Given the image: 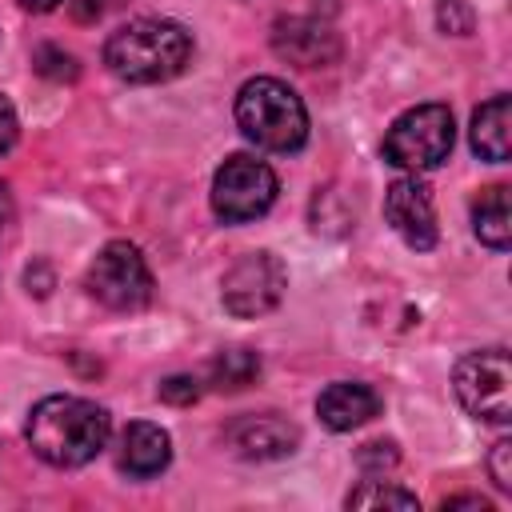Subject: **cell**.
Instances as JSON below:
<instances>
[{
  "label": "cell",
  "mask_w": 512,
  "mask_h": 512,
  "mask_svg": "<svg viewBox=\"0 0 512 512\" xmlns=\"http://www.w3.org/2000/svg\"><path fill=\"white\" fill-rule=\"evenodd\" d=\"M28 444L40 460L56 468H80L108 444L112 420L100 404L84 396H44L28 412Z\"/></svg>",
  "instance_id": "1"
},
{
  "label": "cell",
  "mask_w": 512,
  "mask_h": 512,
  "mask_svg": "<svg viewBox=\"0 0 512 512\" xmlns=\"http://www.w3.org/2000/svg\"><path fill=\"white\" fill-rule=\"evenodd\" d=\"M192 60V36L172 20H132L104 44V64L128 84H160L184 72Z\"/></svg>",
  "instance_id": "2"
},
{
  "label": "cell",
  "mask_w": 512,
  "mask_h": 512,
  "mask_svg": "<svg viewBox=\"0 0 512 512\" xmlns=\"http://www.w3.org/2000/svg\"><path fill=\"white\" fill-rule=\"evenodd\" d=\"M236 124L256 148H268V152H296L308 140L304 100L276 76H256L240 88Z\"/></svg>",
  "instance_id": "3"
},
{
  "label": "cell",
  "mask_w": 512,
  "mask_h": 512,
  "mask_svg": "<svg viewBox=\"0 0 512 512\" xmlns=\"http://www.w3.org/2000/svg\"><path fill=\"white\" fill-rule=\"evenodd\" d=\"M452 112L444 104H416L392 120L384 132V160L408 172H428L452 152Z\"/></svg>",
  "instance_id": "4"
},
{
  "label": "cell",
  "mask_w": 512,
  "mask_h": 512,
  "mask_svg": "<svg viewBox=\"0 0 512 512\" xmlns=\"http://www.w3.org/2000/svg\"><path fill=\"white\" fill-rule=\"evenodd\" d=\"M92 300H100L112 312H140L152 300V272L140 256L136 244L128 240H112L96 252V260L88 264L84 276Z\"/></svg>",
  "instance_id": "5"
},
{
  "label": "cell",
  "mask_w": 512,
  "mask_h": 512,
  "mask_svg": "<svg viewBox=\"0 0 512 512\" xmlns=\"http://www.w3.org/2000/svg\"><path fill=\"white\" fill-rule=\"evenodd\" d=\"M276 200V172L256 156H228L212 176V212L224 224L256 220Z\"/></svg>",
  "instance_id": "6"
},
{
  "label": "cell",
  "mask_w": 512,
  "mask_h": 512,
  "mask_svg": "<svg viewBox=\"0 0 512 512\" xmlns=\"http://www.w3.org/2000/svg\"><path fill=\"white\" fill-rule=\"evenodd\" d=\"M508 352L504 348H484V352H468L456 360L452 372V388L460 396V404L488 424H508L512 408H508Z\"/></svg>",
  "instance_id": "7"
},
{
  "label": "cell",
  "mask_w": 512,
  "mask_h": 512,
  "mask_svg": "<svg viewBox=\"0 0 512 512\" xmlns=\"http://www.w3.org/2000/svg\"><path fill=\"white\" fill-rule=\"evenodd\" d=\"M288 288V272L272 252H244L220 280V300L232 316L252 320L280 304Z\"/></svg>",
  "instance_id": "8"
},
{
  "label": "cell",
  "mask_w": 512,
  "mask_h": 512,
  "mask_svg": "<svg viewBox=\"0 0 512 512\" xmlns=\"http://www.w3.org/2000/svg\"><path fill=\"white\" fill-rule=\"evenodd\" d=\"M384 216L388 224L400 232V240L416 252H428L436 248V208H432V196L428 188L416 180V176H400L388 184L384 192Z\"/></svg>",
  "instance_id": "9"
},
{
  "label": "cell",
  "mask_w": 512,
  "mask_h": 512,
  "mask_svg": "<svg viewBox=\"0 0 512 512\" xmlns=\"http://www.w3.org/2000/svg\"><path fill=\"white\" fill-rule=\"evenodd\" d=\"M224 436L240 460H280V456H292L300 444V428L276 412L240 416L236 424H228Z\"/></svg>",
  "instance_id": "10"
},
{
  "label": "cell",
  "mask_w": 512,
  "mask_h": 512,
  "mask_svg": "<svg viewBox=\"0 0 512 512\" xmlns=\"http://www.w3.org/2000/svg\"><path fill=\"white\" fill-rule=\"evenodd\" d=\"M272 48H276V56L292 60L296 68H324V64H332L340 56L336 32L324 20H316V16H288V20H280L276 32H272Z\"/></svg>",
  "instance_id": "11"
},
{
  "label": "cell",
  "mask_w": 512,
  "mask_h": 512,
  "mask_svg": "<svg viewBox=\"0 0 512 512\" xmlns=\"http://www.w3.org/2000/svg\"><path fill=\"white\" fill-rule=\"evenodd\" d=\"M376 412H380V396H376V388L356 384V380L328 384V388L320 392V400H316V416H320L332 432H352V428L368 424Z\"/></svg>",
  "instance_id": "12"
},
{
  "label": "cell",
  "mask_w": 512,
  "mask_h": 512,
  "mask_svg": "<svg viewBox=\"0 0 512 512\" xmlns=\"http://www.w3.org/2000/svg\"><path fill=\"white\" fill-rule=\"evenodd\" d=\"M168 460H172V440H168V432L160 424L136 420V424L124 428V436H120V468L128 476H140V480L156 476V472L168 468Z\"/></svg>",
  "instance_id": "13"
},
{
  "label": "cell",
  "mask_w": 512,
  "mask_h": 512,
  "mask_svg": "<svg viewBox=\"0 0 512 512\" xmlns=\"http://www.w3.org/2000/svg\"><path fill=\"white\" fill-rule=\"evenodd\" d=\"M472 148L492 164L508 160V152H512V104H508V96H492L472 112Z\"/></svg>",
  "instance_id": "14"
},
{
  "label": "cell",
  "mask_w": 512,
  "mask_h": 512,
  "mask_svg": "<svg viewBox=\"0 0 512 512\" xmlns=\"http://www.w3.org/2000/svg\"><path fill=\"white\" fill-rule=\"evenodd\" d=\"M472 228L480 236V244L504 252L512 244V208H508V188L504 184H492L476 196L472 204Z\"/></svg>",
  "instance_id": "15"
},
{
  "label": "cell",
  "mask_w": 512,
  "mask_h": 512,
  "mask_svg": "<svg viewBox=\"0 0 512 512\" xmlns=\"http://www.w3.org/2000/svg\"><path fill=\"white\" fill-rule=\"evenodd\" d=\"M260 376V356L252 348H228L208 364V384L216 392H240Z\"/></svg>",
  "instance_id": "16"
},
{
  "label": "cell",
  "mask_w": 512,
  "mask_h": 512,
  "mask_svg": "<svg viewBox=\"0 0 512 512\" xmlns=\"http://www.w3.org/2000/svg\"><path fill=\"white\" fill-rule=\"evenodd\" d=\"M348 508H416V496L380 480H368L364 488L348 492Z\"/></svg>",
  "instance_id": "17"
},
{
  "label": "cell",
  "mask_w": 512,
  "mask_h": 512,
  "mask_svg": "<svg viewBox=\"0 0 512 512\" xmlns=\"http://www.w3.org/2000/svg\"><path fill=\"white\" fill-rule=\"evenodd\" d=\"M36 72L48 80H76V56L44 44V48H36Z\"/></svg>",
  "instance_id": "18"
},
{
  "label": "cell",
  "mask_w": 512,
  "mask_h": 512,
  "mask_svg": "<svg viewBox=\"0 0 512 512\" xmlns=\"http://www.w3.org/2000/svg\"><path fill=\"white\" fill-rule=\"evenodd\" d=\"M396 460H400V452H396V444H392V440H368V444L356 452V464H360L364 472L396 468Z\"/></svg>",
  "instance_id": "19"
},
{
  "label": "cell",
  "mask_w": 512,
  "mask_h": 512,
  "mask_svg": "<svg viewBox=\"0 0 512 512\" xmlns=\"http://www.w3.org/2000/svg\"><path fill=\"white\" fill-rule=\"evenodd\" d=\"M436 20H440V28L452 32V36H468V32H472V12L464 8V0H440V4H436Z\"/></svg>",
  "instance_id": "20"
},
{
  "label": "cell",
  "mask_w": 512,
  "mask_h": 512,
  "mask_svg": "<svg viewBox=\"0 0 512 512\" xmlns=\"http://www.w3.org/2000/svg\"><path fill=\"white\" fill-rule=\"evenodd\" d=\"M512 440H496L492 452H488V472H492V484L500 492H512Z\"/></svg>",
  "instance_id": "21"
},
{
  "label": "cell",
  "mask_w": 512,
  "mask_h": 512,
  "mask_svg": "<svg viewBox=\"0 0 512 512\" xmlns=\"http://www.w3.org/2000/svg\"><path fill=\"white\" fill-rule=\"evenodd\" d=\"M196 396H200V380L196 376H168L160 384V400H168V404H192Z\"/></svg>",
  "instance_id": "22"
},
{
  "label": "cell",
  "mask_w": 512,
  "mask_h": 512,
  "mask_svg": "<svg viewBox=\"0 0 512 512\" xmlns=\"http://www.w3.org/2000/svg\"><path fill=\"white\" fill-rule=\"evenodd\" d=\"M16 144V108L8 104V96H0V156Z\"/></svg>",
  "instance_id": "23"
},
{
  "label": "cell",
  "mask_w": 512,
  "mask_h": 512,
  "mask_svg": "<svg viewBox=\"0 0 512 512\" xmlns=\"http://www.w3.org/2000/svg\"><path fill=\"white\" fill-rule=\"evenodd\" d=\"M444 508H480V512H488V500H480V496H452V500H444Z\"/></svg>",
  "instance_id": "24"
},
{
  "label": "cell",
  "mask_w": 512,
  "mask_h": 512,
  "mask_svg": "<svg viewBox=\"0 0 512 512\" xmlns=\"http://www.w3.org/2000/svg\"><path fill=\"white\" fill-rule=\"evenodd\" d=\"M8 216H12V196H8V184L0 180V228L8 224Z\"/></svg>",
  "instance_id": "25"
},
{
  "label": "cell",
  "mask_w": 512,
  "mask_h": 512,
  "mask_svg": "<svg viewBox=\"0 0 512 512\" xmlns=\"http://www.w3.org/2000/svg\"><path fill=\"white\" fill-rule=\"evenodd\" d=\"M28 12H52V8H60L64 0H20Z\"/></svg>",
  "instance_id": "26"
}]
</instances>
